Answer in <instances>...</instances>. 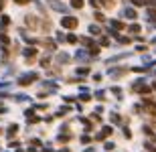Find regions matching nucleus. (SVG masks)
I'll return each instance as SVG.
<instances>
[{"label": "nucleus", "instance_id": "f03ea898", "mask_svg": "<svg viewBox=\"0 0 156 152\" xmlns=\"http://www.w3.org/2000/svg\"><path fill=\"white\" fill-rule=\"evenodd\" d=\"M49 6H51V8H55L57 12H65V4H61L59 0H49Z\"/></svg>", "mask_w": 156, "mask_h": 152}, {"label": "nucleus", "instance_id": "0eeeda50", "mask_svg": "<svg viewBox=\"0 0 156 152\" xmlns=\"http://www.w3.org/2000/svg\"><path fill=\"white\" fill-rule=\"evenodd\" d=\"M35 49H27V51H24V55H27V57H35Z\"/></svg>", "mask_w": 156, "mask_h": 152}, {"label": "nucleus", "instance_id": "423d86ee", "mask_svg": "<svg viewBox=\"0 0 156 152\" xmlns=\"http://www.w3.org/2000/svg\"><path fill=\"white\" fill-rule=\"evenodd\" d=\"M124 14H126L128 18H136V12H134L132 8H130V10H126V12H124Z\"/></svg>", "mask_w": 156, "mask_h": 152}, {"label": "nucleus", "instance_id": "6e6552de", "mask_svg": "<svg viewBox=\"0 0 156 152\" xmlns=\"http://www.w3.org/2000/svg\"><path fill=\"white\" fill-rule=\"evenodd\" d=\"M67 41H69V43H77V37L75 35H69V37H67Z\"/></svg>", "mask_w": 156, "mask_h": 152}, {"label": "nucleus", "instance_id": "f257e3e1", "mask_svg": "<svg viewBox=\"0 0 156 152\" xmlns=\"http://www.w3.org/2000/svg\"><path fill=\"white\" fill-rule=\"evenodd\" d=\"M61 24H63L65 29H75V27H77L79 23H77V18H75V16H63Z\"/></svg>", "mask_w": 156, "mask_h": 152}, {"label": "nucleus", "instance_id": "39448f33", "mask_svg": "<svg viewBox=\"0 0 156 152\" xmlns=\"http://www.w3.org/2000/svg\"><path fill=\"white\" fill-rule=\"evenodd\" d=\"M146 111H148V114H154V111H156V105L154 104H146Z\"/></svg>", "mask_w": 156, "mask_h": 152}, {"label": "nucleus", "instance_id": "1a4fd4ad", "mask_svg": "<svg viewBox=\"0 0 156 152\" xmlns=\"http://www.w3.org/2000/svg\"><path fill=\"white\" fill-rule=\"evenodd\" d=\"M89 30H91L93 35H98V33H99V27H91V29H89Z\"/></svg>", "mask_w": 156, "mask_h": 152}, {"label": "nucleus", "instance_id": "9d476101", "mask_svg": "<svg viewBox=\"0 0 156 152\" xmlns=\"http://www.w3.org/2000/svg\"><path fill=\"white\" fill-rule=\"evenodd\" d=\"M14 2H16V4H27L29 0H14Z\"/></svg>", "mask_w": 156, "mask_h": 152}, {"label": "nucleus", "instance_id": "20e7f679", "mask_svg": "<svg viewBox=\"0 0 156 152\" xmlns=\"http://www.w3.org/2000/svg\"><path fill=\"white\" fill-rule=\"evenodd\" d=\"M71 6L73 8H81L83 6V0H71Z\"/></svg>", "mask_w": 156, "mask_h": 152}, {"label": "nucleus", "instance_id": "7ed1b4c3", "mask_svg": "<svg viewBox=\"0 0 156 152\" xmlns=\"http://www.w3.org/2000/svg\"><path fill=\"white\" fill-rule=\"evenodd\" d=\"M35 77H37V73H30V75H23V79H20V83H23V85H27V83L35 81Z\"/></svg>", "mask_w": 156, "mask_h": 152}]
</instances>
